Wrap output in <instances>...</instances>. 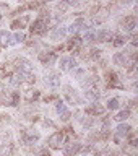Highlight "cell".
Instances as JSON below:
<instances>
[{
    "mask_svg": "<svg viewBox=\"0 0 138 156\" xmlns=\"http://www.w3.org/2000/svg\"><path fill=\"white\" fill-rule=\"evenodd\" d=\"M78 150H80V143H76V141L68 143V146H67V156H72V154L78 153Z\"/></svg>",
    "mask_w": 138,
    "mask_h": 156,
    "instance_id": "obj_13",
    "label": "cell"
},
{
    "mask_svg": "<svg viewBox=\"0 0 138 156\" xmlns=\"http://www.w3.org/2000/svg\"><path fill=\"white\" fill-rule=\"evenodd\" d=\"M83 75H86L85 70H81V68H73V76H76L78 80H81Z\"/></svg>",
    "mask_w": 138,
    "mask_h": 156,
    "instance_id": "obj_20",
    "label": "cell"
},
{
    "mask_svg": "<svg viewBox=\"0 0 138 156\" xmlns=\"http://www.w3.org/2000/svg\"><path fill=\"white\" fill-rule=\"evenodd\" d=\"M119 102H120V99H119V98H112V99H109V101H107V107H109V109H117V107L120 106Z\"/></svg>",
    "mask_w": 138,
    "mask_h": 156,
    "instance_id": "obj_16",
    "label": "cell"
},
{
    "mask_svg": "<svg viewBox=\"0 0 138 156\" xmlns=\"http://www.w3.org/2000/svg\"><path fill=\"white\" fill-rule=\"evenodd\" d=\"M0 18H2V15H0Z\"/></svg>",
    "mask_w": 138,
    "mask_h": 156,
    "instance_id": "obj_26",
    "label": "cell"
},
{
    "mask_svg": "<svg viewBox=\"0 0 138 156\" xmlns=\"http://www.w3.org/2000/svg\"><path fill=\"white\" fill-rule=\"evenodd\" d=\"M46 83H47L49 86H52V88L60 86V73H57V72L49 73V75L46 76Z\"/></svg>",
    "mask_w": 138,
    "mask_h": 156,
    "instance_id": "obj_3",
    "label": "cell"
},
{
    "mask_svg": "<svg viewBox=\"0 0 138 156\" xmlns=\"http://www.w3.org/2000/svg\"><path fill=\"white\" fill-rule=\"evenodd\" d=\"M57 112H58V115L62 117V120H68V119H70V112H68L67 106L63 104V102H58V104H57Z\"/></svg>",
    "mask_w": 138,
    "mask_h": 156,
    "instance_id": "obj_10",
    "label": "cell"
},
{
    "mask_svg": "<svg viewBox=\"0 0 138 156\" xmlns=\"http://www.w3.org/2000/svg\"><path fill=\"white\" fill-rule=\"evenodd\" d=\"M76 68V62L72 57H62L60 58V70H73Z\"/></svg>",
    "mask_w": 138,
    "mask_h": 156,
    "instance_id": "obj_5",
    "label": "cell"
},
{
    "mask_svg": "<svg viewBox=\"0 0 138 156\" xmlns=\"http://www.w3.org/2000/svg\"><path fill=\"white\" fill-rule=\"evenodd\" d=\"M3 13H8V5L0 3V15H3Z\"/></svg>",
    "mask_w": 138,
    "mask_h": 156,
    "instance_id": "obj_24",
    "label": "cell"
},
{
    "mask_svg": "<svg viewBox=\"0 0 138 156\" xmlns=\"http://www.w3.org/2000/svg\"><path fill=\"white\" fill-rule=\"evenodd\" d=\"M132 127L127 125V124H120L119 127L115 129V141H119V138H124V136H127L130 133Z\"/></svg>",
    "mask_w": 138,
    "mask_h": 156,
    "instance_id": "obj_4",
    "label": "cell"
},
{
    "mask_svg": "<svg viewBox=\"0 0 138 156\" xmlns=\"http://www.w3.org/2000/svg\"><path fill=\"white\" fill-rule=\"evenodd\" d=\"M112 60H114L115 65H120V67H125L127 65V55H125L124 52H117Z\"/></svg>",
    "mask_w": 138,
    "mask_h": 156,
    "instance_id": "obj_12",
    "label": "cell"
},
{
    "mask_svg": "<svg viewBox=\"0 0 138 156\" xmlns=\"http://www.w3.org/2000/svg\"><path fill=\"white\" fill-rule=\"evenodd\" d=\"M65 34H67V29L63 28V26H58V28H55V29L51 33V39H54V41H58V39H63V37H65Z\"/></svg>",
    "mask_w": 138,
    "mask_h": 156,
    "instance_id": "obj_9",
    "label": "cell"
},
{
    "mask_svg": "<svg viewBox=\"0 0 138 156\" xmlns=\"http://www.w3.org/2000/svg\"><path fill=\"white\" fill-rule=\"evenodd\" d=\"M65 90H67V96L70 98L72 101H75V102H80V98L76 96V93H72V88H70V86H65Z\"/></svg>",
    "mask_w": 138,
    "mask_h": 156,
    "instance_id": "obj_17",
    "label": "cell"
},
{
    "mask_svg": "<svg viewBox=\"0 0 138 156\" xmlns=\"http://www.w3.org/2000/svg\"><path fill=\"white\" fill-rule=\"evenodd\" d=\"M29 23V16H23L21 20H16V21H13V28H26V24Z\"/></svg>",
    "mask_w": 138,
    "mask_h": 156,
    "instance_id": "obj_14",
    "label": "cell"
},
{
    "mask_svg": "<svg viewBox=\"0 0 138 156\" xmlns=\"http://www.w3.org/2000/svg\"><path fill=\"white\" fill-rule=\"evenodd\" d=\"M97 96H99V94H97L94 90H88V91H86V98H88L90 101H96Z\"/></svg>",
    "mask_w": 138,
    "mask_h": 156,
    "instance_id": "obj_19",
    "label": "cell"
},
{
    "mask_svg": "<svg viewBox=\"0 0 138 156\" xmlns=\"http://www.w3.org/2000/svg\"><path fill=\"white\" fill-rule=\"evenodd\" d=\"M122 44H125V39L122 37V36H117L115 41H114V46H115V47H120Z\"/></svg>",
    "mask_w": 138,
    "mask_h": 156,
    "instance_id": "obj_23",
    "label": "cell"
},
{
    "mask_svg": "<svg viewBox=\"0 0 138 156\" xmlns=\"http://www.w3.org/2000/svg\"><path fill=\"white\" fill-rule=\"evenodd\" d=\"M13 39H15V42H23L24 39H26V36H24L23 33H16V34L13 36Z\"/></svg>",
    "mask_w": 138,
    "mask_h": 156,
    "instance_id": "obj_22",
    "label": "cell"
},
{
    "mask_svg": "<svg viewBox=\"0 0 138 156\" xmlns=\"http://www.w3.org/2000/svg\"><path fill=\"white\" fill-rule=\"evenodd\" d=\"M39 60L42 63H52L55 60V54L54 52H42V54H39Z\"/></svg>",
    "mask_w": 138,
    "mask_h": 156,
    "instance_id": "obj_11",
    "label": "cell"
},
{
    "mask_svg": "<svg viewBox=\"0 0 138 156\" xmlns=\"http://www.w3.org/2000/svg\"><path fill=\"white\" fill-rule=\"evenodd\" d=\"M129 115H130V112H129V111H122V112H119V114L114 117V119L122 122V120H127V119H129Z\"/></svg>",
    "mask_w": 138,
    "mask_h": 156,
    "instance_id": "obj_18",
    "label": "cell"
},
{
    "mask_svg": "<svg viewBox=\"0 0 138 156\" xmlns=\"http://www.w3.org/2000/svg\"><path fill=\"white\" fill-rule=\"evenodd\" d=\"M96 41H101V42H109V41H112V33L107 31V29H101V31L96 34Z\"/></svg>",
    "mask_w": 138,
    "mask_h": 156,
    "instance_id": "obj_7",
    "label": "cell"
},
{
    "mask_svg": "<svg viewBox=\"0 0 138 156\" xmlns=\"http://www.w3.org/2000/svg\"><path fill=\"white\" fill-rule=\"evenodd\" d=\"M62 140H63V135L60 132H55V133H52L49 136V146H51V148H60Z\"/></svg>",
    "mask_w": 138,
    "mask_h": 156,
    "instance_id": "obj_2",
    "label": "cell"
},
{
    "mask_svg": "<svg viewBox=\"0 0 138 156\" xmlns=\"http://www.w3.org/2000/svg\"><path fill=\"white\" fill-rule=\"evenodd\" d=\"M41 156H51V154H49V151H46V150H41Z\"/></svg>",
    "mask_w": 138,
    "mask_h": 156,
    "instance_id": "obj_25",
    "label": "cell"
},
{
    "mask_svg": "<svg viewBox=\"0 0 138 156\" xmlns=\"http://www.w3.org/2000/svg\"><path fill=\"white\" fill-rule=\"evenodd\" d=\"M85 39L86 41H96V33L91 28H85Z\"/></svg>",
    "mask_w": 138,
    "mask_h": 156,
    "instance_id": "obj_15",
    "label": "cell"
},
{
    "mask_svg": "<svg viewBox=\"0 0 138 156\" xmlns=\"http://www.w3.org/2000/svg\"><path fill=\"white\" fill-rule=\"evenodd\" d=\"M47 21H49V13H42L41 16H39L36 21H34L33 24V33H36V34H41L46 31V26H47Z\"/></svg>",
    "mask_w": 138,
    "mask_h": 156,
    "instance_id": "obj_1",
    "label": "cell"
},
{
    "mask_svg": "<svg viewBox=\"0 0 138 156\" xmlns=\"http://www.w3.org/2000/svg\"><path fill=\"white\" fill-rule=\"evenodd\" d=\"M135 26H136V20H135V18H132V16L125 18L124 21H122V28H124L127 33L133 31V29H135Z\"/></svg>",
    "mask_w": 138,
    "mask_h": 156,
    "instance_id": "obj_8",
    "label": "cell"
},
{
    "mask_svg": "<svg viewBox=\"0 0 138 156\" xmlns=\"http://www.w3.org/2000/svg\"><path fill=\"white\" fill-rule=\"evenodd\" d=\"M86 112H90V114H101V112H102V107H101V106H94V107L86 109Z\"/></svg>",
    "mask_w": 138,
    "mask_h": 156,
    "instance_id": "obj_21",
    "label": "cell"
},
{
    "mask_svg": "<svg viewBox=\"0 0 138 156\" xmlns=\"http://www.w3.org/2000/svg\"><path fill=\"white\" fill-rule=\"evenodd\" d=\"M13 42L15 39L8 31H0V46H12Z\"/></svg>",
    "mask_w": 138,
    "mask_h": 156,
    "instance_id": "obj_6",
    "label": "cell"
}]
</instances>
